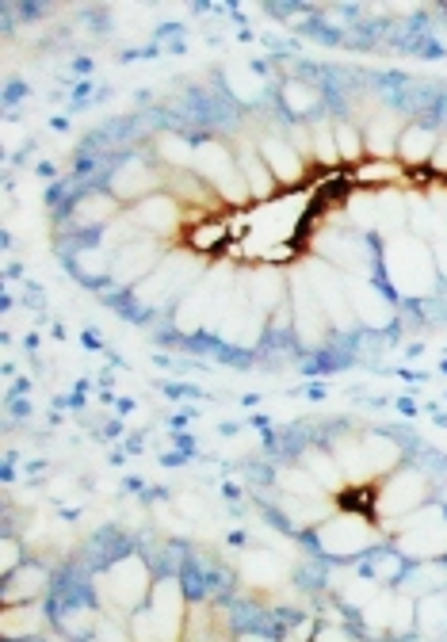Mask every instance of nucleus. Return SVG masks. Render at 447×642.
<instances>
[{
	"instance_id": "f8f14e48",
	"label": "nucleus",
	"mask_w": 447,
	"mask_h": 642,
	"mask_svg": "<svg viewBox=\"0 0 447 642\" xmlns=\"http://www.w3.org/2000/svg\"><path fill=\"white\" fill-rule=\"evenodd\" d=\"M348 180L356 192H386L394 184H405L409 180V169H405L398 157H363L348 169Z\"/></svg>"
},
{
	"instance_id": "b1692460",
	"label": "nucleus",
	"mask_w": 447,
	"mask_h": 642,
	"mask_svg": "<svg viewBox=\"0 0 447 642\" xmlns=\"http://www.w3.org/2000/svg\"><path fill=\"white\" fill-rule=\"evenodd\" d=\"M333 134H337V150H341V161L356 165L363 161V127H352V123H333Z\"/></svg>"
},
{
	"instance_id": "2f4dec72",
	"label": "nucleus",
	"mask_w": 447,
	"mask_h": 642,
	"mask_svg": "<svg viewBox=\"0 0 447 642\" xmlns=\"http://www.w3.org/2000/svg\"><path fill=\"white\" fill-rule=\"evenodd\" d=\"M234 642H268V639H260V635H241V639H234Z\"/></svg>"
},
{
	"instance_id": "423d86ee",
	"label": "nucleus",
	"mask_w": 447,
	"mask_h": 642,
	"mask_svg": "<svg viewBox=\"0 0 447 642\" xmlns=\"http://www.w3.org/2000/svg\"><path fill=\"white\" fill-rule=\"evenodd\" d=\"M184 276H195L192 257H176V253H172V257L161 260V264L134 287V295H138V302H146V306H161V302L180 299V295L188 291V283H192V279Z\"/></svg>"
},
{
	"instance_id": "393cba45",
	"label": "nucleus",
	"mask_w": 447,
	"mask_h": 642,
	"mask_svg": "<svg viewBox=\"0 0 447 642\" xmlns=\"http://www.w3.org/2000/svg\"><path fill=\"white\" fill-rule=\"evenodd\" d=\"M314 157L321 165H341V150H337V134H333V123H314Z\"/></svg>"
},
{
	"instance_id": "cd10ccee",
	"label": "nucleus",
	"mask_w": 447,
	"mask_h": 642,
	"mask_svg": "<svg viewBox=\"0 0 447 642\" xmlns=\"http://www.w3.org/2000/svg\"><path fill=\"white\" fill-rule=\"evenodd\" d=\"M157 153H161V157H165L169 165H180V169L195 161V150L188 146V142H184V138H176V134H161V142H157Z\"/></svg>"
},
{
	"instance_id": "1a4fd4ad",
	"label": "nucleus",
	"mask_w": 447,
	"mask_h": 642,
	"mask_svg": "<svg viewBox=\"0 0 447 642\" xmlns=\"http://www.w3.org/2000/svg\"><path fill=\"white\" fill-rule=\"evenodd\" d=\"M425 478L417 471H398L390 482L383 486L379 493V516H409L417 513V509H425Z\"/></svg>"
},
{
	"instance_id": "6e6552de",
	"label": "nucleus",
	"mask_w": 447,
	"mask_h": 642,
	"mask_svg": "<svg viewBox=\"0 0 447 642\" xmlns=\"http://www.w3.org/2000/svg\"><path fill=\"white\" fill-rule=\"evenodd\" d=\"M161 245H157V237L149 234H138L134 241H127V245H119V253L111 257V276L123 279V283H142V279L161 264Z\"/></svg>"
},
{
	"instance_id": "aec40b11",
	"label": "nucleus",
	"mask_w": 447,
	"mask_h": 642,
	"mask_svg": "<svg viewBox=\"0 0 447 642\" xmlns=\"http://www.w3.org/2000/svg\"><path fill=\"white\" fill-rule=\"evenodd\" d=\"M115 218H119V199L111 192H92L85 199H77V207H73L77 226H104V222H115Z\"/></svg>"
},
{
	"instance_id": "c756f323",
	"label": "nucleus",
	"mask_w": 447,
	"mask_h": 642,
	"mask_svg": "<svg viewBox=\"0 0 447 642\" xmlns=\"http://www.w3.org/2000/svg\"><path fill=\"white\" fill-rule=\"evenodd\" d=\"M16 562H20V543H16V539H4V562H0L4 578L16 574Z\"/></svg>"
},
{
	"instance_id": "9d476101",
	"label": "nucleus",
	"mask_w": 447,
	"mask_h": 642,
	"mask_svg": "<svg viewBox=\"0 0 447 642\" xmlns=\"http://www.w3.org/2000/svg\"><path fill=\"white\" fill-rule=\"evenodd\" d=\"M107 192L115 195L119 203H130V207H134V203L149 199L153 192H161V180H157V172L149 169L142 157H127V161L115 169Z\"/></svg>"
},
{
	"instance_id": "2eb2a0df",
	"label": "nucleus",
	"mask_w": 447,
	"mask_h": 642,
	"mask_svg": "<svg viewBox=\"0 0 447 642\" xmlns=\"http://www.w3.org/2000/svg\"><path fill=\"white\" fill-rule=\"evenodd\" d=\"M184 642H234V639H230V623H226V616L214 612V608H207V604H199L192 616H188Z\"/></svg>"
},
{
	"instance_id": "9b49d317",
	"label": "nucleus",
	"mask_w": 447,
	"mask_h": 642,
	"mask_svg": "<svg viewBox=\"0 0 447 642\" xmlns=\"http://www.w3.org/2000/svg\"><path fill=\"white\" fill-rule=\"evenodd\" d=\"M256 153H260V161L272 169V176H276L279 188H295L298 180L306 176V157L287 142V138H276V134H268V138H260V146H256Z\"/></svg>"
},
{
	"instance_id": "7c9ffc66",
	"label": "nucleus",
	"mask_w": 447,
	"mask_h": 642,
	"mask_svg": "<svg viewBox=\"0 0 447 642\" xmlns=\"http://www.w3.org/2000/svg\"><path fill=\"white\" fill-rule=\"evenodd\" d=\"M310 642H352V635L348 631H341V627H325V631H318Z\"/></svg>"
},
{
	"instance_id": "a878e982",
	"label": "nucleus",
	"mask_w": 447,
	"mask_h": 642,
	"mask_svg": "<svg viewBox=\"0 0 447 642\" xmlns=\"http://www.w3.org/2000/svg\"><path fill=\"white\" fill-rule=\"evenodd\" d=\"M283 104H287L291 115H306V111L318 107V92L310 85H302V81H287L283 85Z\"/></svg>"
},
{
	"instance_id": "4be33fe9",
	"label": "nucleus",
	"mask_w": 447,
	"mask_h": 642,
	"mask_svg": "<svg viewBox=\"0 0 447 642\" xmlns=\"http://www.w3.org/2000/svg\"><path fill=\"white\" fill-rule=\"evenodd\" d=\"M39 627H43V616H39L35 604H12V608H4V616H0L4 639H27V635H35Z\"/></svg>"
},
{
	"instance_id": "4468645a",
	"label": "nucleus",
	"mask_w": 447,
	"mask_h": 642,
	"mask_svg": "<svg viewBox=\"0 0 447 642\" xmlns=\"http://www.w3.org/2000/svg\"><path fill=\"white\" fill-rule=\"evenodd\" d=\"M188 253L195 257H211V253H222L230 241H234V230H230V214H199L188 226Z\"/></svg>"
},
{
	"instance_id": "6ab92c4d",
	"label": "nucleus",
	"mask_w": 447,
	"mask_h": 642,
	"mask_svg": "<svg viewBox=\"0 0 447 642\" xmlns=\"http://www.w3.org/2000/svg\"><path fill=\"white\" fill-rule=\"evenodd\" d=\"M402 123L394 115H379L363 127V146L371 150V157H394L398 153V138H402Z\"/></svg>"
},
{
	"instance_id": "c85d7f7f",
	"label": "nucleus",
	"mask_w": 447,
	"mask_h": 642,
	"mask_svg": "<svg viewBox=\"0 0 447 642\" xmlns=\"http://www.w3.org/2000/svg\"><path fill=\"white\" fill-rule=\"evenodd\" d=\"M428 249H432V260H436V272L447 279V226L428 237Z\"/></svg>"
},
{
	"instance_id": "f257e3e1",
	"label": "nucleus",
	"mask_w": 447,
	"mask_h": 642,
	"mask_svg": "<svg viewBox=\"0 0 447 642\" xmlns=\"http://www.w3.org/2000/svg\"><path fill=\"white\" fill-rule=\"evenodd\" d=\"M383 268L390 287H394V295H405V299H421V295H428V291L436 287V279H440L428 241L417 234L386 237Z\"/></svg>"
},
{
	"instance_id": "72a5a7b5",
	"label": "nucleus",
	"mask_w": 447,
	"mask_h": 642,
	"mask_svg": "<svg viewBox=\"0 0 447 642\" xmlns=\"http://www.w3.org/2000/svg\"><path fill=\"white\" fill-rule=\"evenodd\" d=\"M81 642H100V639H81Z\"/></svg>"
},
{
	"instance_id": "412c9836",
	"label": "nucleus",
	"mask_w": 447,
	"mask_h": 642,
	"mask_svg": "<svg viewBox=\"0 0 447 642\" xmlns=\"http://www.w3.org/2000/svg\"><path fill=\"white\" fill-rule=\"evenodd\" d=\"M348 295H352V310L363 325H386L390 321V302L367 279H363V287H348Z\"/></svg>"
},
{
	"instance_id": "a211bd4d",
	"label": "nucleus",
	"mask_w": 447,
	"mask_h": 642,
	"mask_svg": "<svg viewBox=\"0 0 447 642\" xmlns=\"http://www.w3.org/2000/svg\"><path fill=\"white\" fill-rule=\"evenodd\" d=\"M432 153H436V134L428 127H405L402 138H398V161H402L405 169H421L432 161Z\"/></svg>"
},
{
	"instance_id": "5701e85b",
	"label": "nucleus",
	"mask_w": 447,
	"mask_h": 642,
	"mask_svg": "<svg viewBox=\"0 0 447 642\" xmlns=\"http://www.w3.org/2000/svg\"><path fill=\"white\" fill-rule=\"evenodd\" d=\"M417 627L425 635H440L447 627V597L444 593H425V600L417 604Z\"/></svg>"
},
{
	"instance_id": "f03ea898",
	"label": "nucleus",
	"mask_w": 447,
	"mask_h": 642,
	"mask_svg": "<svg viewBox=\"0 0 447 642\" xmlns=\"http://www.w3.org/2000/svg\"><path fill=\"white\" fill-rule=\"evenodd\" d=\"M195 176L203 180V184H211V192L226 203V207H241V203H249V184H245V176H241V165H237V157L226 146H218V142H207V146H199L195 150Z\"/></svg>"
},
{
	"instance_id": "7ed1b4c3",
	"label": "nucleus",
	"mask_w": 447,
	"mask_h": 642,
	"mask_svg": "<svg viewBox=\"0 0 447 642\" xmlns=\"http://www.w3.org/2000/svg\"><path fill=\"white\" fill-rule=\"evenodd\" d=\"M318 539H321V547H325L329 555L356 558V555H363V551H367L375 539H379V532L371 528V516L344 513V516H333V520H321Z\"/></svg>"
},
{
	"instance_id": "f3484780",
	"label": "nucleus",
	"mask_w": 447,
	"mask_h": 642,
	"mask_svg": "<svg viewBox=\"0 0 447 642\" xmlns=\"http://www.w3.org/2000/svg\"><path fill=\"white\" fill-rule=\"evenodd\" d=\"M237 165H241V176H245V184H249V192H253L256 203H268V199H276V176L272 169L260 161V153L253 150H241L237 153Z\"/></svg>"
},
{
	"instance_id": "0eeeda50",
	"label": "nucleus",
	"mask_w": 447,
	"mask_h": 642,
	"mask_svg": "<svg viewBox=\"0 0 447 642\" xmlns=\"http://www.w3.org/2000/svg\"><path fill=\"white\" fill-rule=\"evenodd\" d=\"M184 203L176 199L172 192H153L149 199H142V203H134L130 207V226L138 230V234H149V237H169L180 230V222H184Z\"/></svg>"
},
{
	"instance_id": "ddd939ff",
	"label": "nucleus",
	"mask_w": 447,
	"mask_h": 642,
	"mask_svg": "<svg viewBox=\"0 0 447 642\" xmlns=\"http://www.w3.org/2000/svg\"><path fill=\"white\" fill-rule=\"evenodd\" d=\"M291 302H295V329L306 337V341H321V337L333 329V321H329V314H325L321 299L314 295L310 279H295V287H291Z\"/></svg>"
},
{
	"instance_id": "dca6fc26",
	"label": "nucleus",
	"mask_w": 447,
	"mask_h": 642,
	"mask_svg": "<svg viewBox=\"0 0 447 642\" xmlns=\"http://www.w3.org/2000/svg\"><path fill=\"white\" fill-rule=\"evenodd\" d=\"M43 585H46V574L39 566H20L16 574L4 578L0 600H4V608H12V604H31V600L43 593Z\"/></svg>"
},
{
	"instance_id": "473e14b6",
	"label": "nucleus",
	"mask_w": 447,
	"mask_h": 642,
	"mask_svg": "<svg viewBox=\"0 0 447 642\" xmlns=\"http://www.w3.org/2000/svg\"><path fill=\"white\" fill-rule=\"evenodd\" d=\"M46 642H65V635H50Z\"/></svg>"
},
{
	"instance_id": "bb28decb",
	"label": "nucleus",
	"mask_w": 447,
	"mask_h": 642,
	"mask_svg": "<svg viewBox=\"0 0 447 642\" xmlns=\"http://www.w3.org/2000/svg\"><path fill=\"white\" fill-rule=\"evenodd\" d=\"M302 467L318 478V486H337L341 482V471H337V463L325 455V451H306V459H302Z\"/></svg>"
},
{
	"instance_id": "20e7f679",
	"label": "nucleus",
	"mask_w": 447,
	"mask_h": 642,
	"mask_svg": "<svg viewBox=\"0 0 447 642\" xmlns=\"http://www.w3.org/2000/svg\"><path fill=\"white\" fill-rule=\"evenodd\" d=\"M104 593L119 612H138V608H146L149 593H153L146 562H142V558H119V562L107 570Z\"/></svg>"
},
{
	"instance_id": "39448f33",
	"label": "nucleus",
	"mask_w": 447,
	"mask_h": 642,
	"mask_svg": "<svg viewBox=\"0 0 447 642\" xmlns=\"http://www.w3.org/2000/svg\"><path fill=\"white\" fill-rule=\"evenodd\" d=\"M398 547H402L405 555L436 562L440 555H447V520L436 513V509H428L425 516H421V509H417V513H409L402 520Z\"/></svg>"
}]
</instances>
